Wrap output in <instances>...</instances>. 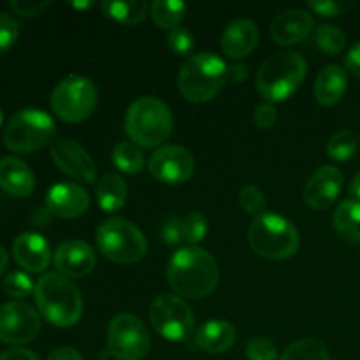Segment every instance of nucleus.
Listing matches in <instances>:
<instances>
[{
	"mask_svg": "<svg viewBox=\"0 0 360 360\" xmlns=\"http://www.w3.org/2000/svg\"><path fill=\"white\" fill-rule=\"evenodd\" d=\"M245 352L248 360H278V348L269 338H253L248 341Z\"/></svg>",
	"mask_w": 360,
	"mask_h": 360,
	"instance_id": "obj_35",
	"label": "nucleus"
},
{
	"mask_svg": "<svg viewBox=\"0 0 360 360\" xmlns=\"http://www.w3.org/2000/svg\"><path fill=\"white\" fill-rule=\"evenodd\" d=\"M41 330V316L30 304L21 301L0 306V341L25 345L35 340Z\"/></svg>",
	"mask_w": 360,
	"mask_h": 360,
	"instance_id": "obj_13",
	"label": "nucleus"
},
{
	"mask_svg": "<svg viewBox=\"0 0 360 360\" xmlns=\"http://www.w3.org/2000/svg\"><path fill=\"white\" fill-rule=\"evenodd\" d=\"M162 239L165 245L176 246L183 241V232H181V221L178 218H167L162 225Z\"/></svg>",
	"mask_w": 360,
	"mask_h": 360,
	"instance_id": "obj_41",
	"label": "nucleus"
},
{
	"mask_svg": "<svg viewBox=\"0 0 360 360\" xmlns=\"http://www.w3.org/2000/svg\"><path fill=\"white\" fill-rule=\"evenodd\" d=\"M127 190L125 181L122 176L115 174V172H108L102 176L95 188V195H97V204L104 213H116L122 210L127 202Z\"/></svg>",
	"mask_w": 360,
	"mask_h": 360,
	"instance_id": "obj_24",
	"label": "nucleus"
},
{
	"mask_svg": "<svg viewBox=\"0 0 360 360\" xmlns=\"http://www.w3.org/2000/svg\"><path fill=\"white\" fill-rule=\"evenodd\" d=\"M150 322L164 340L179 343L190 338L195 319L183 297L174 294H162L151 302Z\"/></svg>",
	"mask_w": 360,
	"mask_h": 360,
	"instance_id": "obj_10",
	"label": "nucleus"
},
{
	"mask_svg": "<svg viewBox=\"0 0 360 360\" xmlns=\"http://www.w3.org/2000/svg\"><path fill=\"white\" fill-rule=\"evenodd\" d=\"M280 360H330L326 345L313 338H302V340L292 343L283 352Z\"/></svg>",
	"mask_w": 360,
	"mask_h": 360,
	"instance_id": "obj_29",
	"label": "nucleus"
},
{
	"mask_svg": "<svg viewBox=\"0 0 360 360\" xmlns=\"http://www.w3.org/2000/svg\"><path fill=\"white\" fill-rule=\"evenodd\" d=\"M102 11L108 18L123 25L141 23L150 13V4L144 0H105Z\"/></svg>",
	"mask_w": 360,
	"mask_h": 360,
	"instance_id": "obj_25",
	"label": "nucleus"
},
{
	"mask_svg": "<svg viewBox=\"0 0 360 360\" xmlns=\"http://www.w3.org/2000/svg\"><path fill=\"white\" fill-rule=\"evenodd\" d=\"M0 188L20 199L30 195L35 188V176L27 162L13 155L0 158Z\"/></svg>",
	"mask_w": 360,
	"mask_h": 360,
	"instance_id": "obj_20",
	"label": "nucleus"
},
{
	"mask_svg": "<svg viewBox=\"0 0 360 360\" xmlns=\"http://www.w3.org/2000/svg\"><path fill=\"white\" fill-rule=\"evenodd\" d=\"M48 360H83V355L72 347H58L49 354Z\"/></svg>",
	"mask_w": 360,
	"mask_h": 360,
	"instance_id": "obj_43",
	"label": "nucleus"
},
{
	"mask_svg": "<svg viewBox=\"0 0 360 360\" xmlns=\"http://www.w3.org/2000/svg\"><path fill=\"white\" fill-rule=\"evenodd\" d=\"M49 7L48 0H13L11 2V9L14 11L16 14L25 18H32L37 16V14L44 13L46 9Z\"/></svg>",
	"mask_w": 360,
	"mask_h": 360,
	"instance_id": "obj_40",
	"label": "nucleus"
},
{
	"mask_svg": "<svg viewBox=\"0 0 360 360\" xmlns=\"http://www.w3.org/2000/svg\"><path fill=\"white\" fill-rule=\"evenodd\" d=\"M98 252L115 264H136L144 259L148 241L143 232L125 218H109L95 232Z\"/></svg>",
	"mask_w": 360,
	"mask_h": 360,
	"instance_id": "obj_7",
	"label": "nucleus"
},
{
	"mask_svg": "<svg viewBox=\"0 0 360 360\" xmlns=\"http://www.w3.org/2000/svg\"><path fill=\"white\" fill-rule=\"evenodd\" d=\"M308 72L301 53L283 51L269 56L257 72V88L266 102H283L299 90Z\"/></svg>",
	"mask_w": 360,
	"mask_h": 360,
	"instance_id": "obj_5",
	"label": "nucleus"
},
{
	"mask_svg": "<svg viewBox=\"0 0 360 360\" xmlns=\"http://www.w3.org/2000/svg\"><path fill=\"white\" fill-rule=\"evenodd\" d=\"M169 105L157 97H139L125 115V132L141 148H160L172 132Z\"/></svg>",
	"mask_w": 360,
	"mask_h": 360,
	"instance_id": "obj_4",
	"label": "nucleus"
},
{
	"mask_svg": "<svg viewBox=\"0 0 360 360\" xmlns=\"http://www.w3.org/2000/svg\"><path fill=\"white\" fill-rule=\"evenodd\" d=\"M343 188V174L334 165H322L316 169L304 185L306 206L311 210H326L333 206Z\"/></svg>",
	"mask_w": 360,
	"mask_h": 360,
	"instance_id": "obj_15",
	"label": "nucleus"
},
{
	"mask_svg": "<svg viewBox=\"0 0 360 360\" xmlns=\"http://www.w3.org/2000/svg\"><path fill=\"white\" fill-rule=\"evenodd\" d=\"M108 352L118 360H139L150 352V330L137 316L122 313L108 326Z\"/></svg>",
	"mask_w": 360,
	"mask_h": 360,
	"instance_id": "obj_11",
	"label": "nucleus"
},
{
	"mask_svg": "<svg viewBox=\"0 0 360 360\" xmlns=\"http://www.w3.org/2000/svg\"><path fill=\"white\" fill-rule=\"evenodd\" d=\"M313 16L304 9H287L271 21V37L281 46H292L304 41L313 30Z\"/></svg>",
	"mask_w": 360,
	"mask_h": 360,
	"instance_id": "obj_18",
	"label": "nucleus"
},
{
	"mask_svg": "<svg viewBox=\"0 0 360 360\" xmlns=\"http://www.w3.org/2000/svg\"><path fill=\"white\" fill-rule=\"evenodd\" d=\"M56 134V123L42 109H21L4 129V144L14 153H34L48 146Z\"/></svg>",
	"mask_w": 360,
	"mask_h": 360,
	"instance_id": "obj_8",
	"label": "nucleus"
},
{
	"mask_svg": "<svg viewBox=\"0 0 360 360\" xmlns=\"http://www.w3.org/2000/svg\"><path fill=\"white\" fill-rule=\"evenodd\" d=\"M248 243L259 257L285 260L297 252L299 232L285 217L264 211L250 224Z\"/></svg>",
	"mask_w": 360,
	"mask_h": 360,
	"instance_id": "obj_6",
	"label": "nucleus"
},
{
	"mask_svg": "<svg viewBox=\"0 0 360 360\" xmlns=\"http://www.w3.org/2000/svg\"><path fill=\"white\" fill-rule=\"evenodd\" d=\"M348 88L347 70L336 63L323 67L315 79V98L320 105H336L343 98Z\"/></svg>",
	"mask_w": 360,
	"mask_h": 360,
	"instance_id": "obj_22",
	"label": "nucleus"
},
{
	"mask_svg": "<svg viewBox=\"0 0 360 360\" xmlns=\"http://www.w3.org/2000/svg\"><path fill=\"white\" fill-rule=\"evenodd\" d=\"M229 79V67L217 53L190 55L178 72V88L188 102L202 104L217 97Z\"/></svg>",
	"mask_w": 360,
	"mask_h": 360,
	"instance_id": "obj_3",
	"label": "nucleus"
},
{
	"mask_svg": "<svg viewBox=\"0 0 360 360\" xmlns=\"http://www.w3.org/2000/svg\"><path fill=\"white\" fill-rule=\"evenodd\" d=\"M315 42L326 55H340L347 46V35L341 28L326 23L316 28Z\"/></svg>",
	"mask_w": 360,
	"mask_h": 360,
	"instance_id": "obj_31",
	"label": "nucleus"
},
{
	"mask_svg": "<svg viewBox=\"0 0 360 360\" xmlns=\"http://www.w3.org/2000/svg\"><path fill=\"white\" fill-rule=\"evenodd\" d=\"M34 288L35 285L32 281V278L27 273H21V271H13L2 281V290L9 297L14 299L27 297V295H30L34 292Z\"/></svg>",
	"mask_w": 360,
	"mask_h": 360,
	"instance_id": "obj_33",
	"label": "nucleus"
},
{
	"mask_svg": "<svg viewBox=\"0 0 360 360\" xmlns=\"http://www.w3.org/2000/svg\"><path fill=\"white\" fill-rule=\"evenodd\" d=\"M186 14V4L178 0H155L150 6V16L158 28L174 30Z\"/></svg>",
	"mask_w": 360,
	"mask_h": 360,
	"instance_id": "obj_27",
	"label": "nucleus"
},
{
	"mask_svg": "<svg viewBox=\"0 0 360 360\" xmlns=\"http://www.w3.org/2000/svg\"><path fill=\"white\" fill-rule=\"evenodd\" d=\"M13 255L28 273H42L51 262V248L41 234L23 232L14 239Z\"/></svg>",
	"mask_w": 360,
	"mask_h": 360,
	"instance_id": "obj_19",
	"label": "nucleus"
},
{
	"mask_svg": "<svg viewBox=\"0 0 360 360\" xmlns=\"http://www.w3.org/2000/svg\"><path fill=\"white\" fill-rule=\"evenodd\" d=\"M248 77V67L245 63H232L229 67V79L236 81V83H243Z\"/></svg>",
	"mask_w": 360,
	"mask_h": 360,
	"instance_id": "obj_45",
	"label": "nucleus"
},
{
	"mask_svg": "<svg viewBox=\"0 0 360 360\" xmlns=\"http://www.w3.org/2000/svg\"><path fill=\"white\" fill-rule=\"evenodd\" d=\"M34 297L39 313L60 329L76 326L83 315L79 288L60 273L42 274L35 283Z\"/></svg>",
	"mask_w": 360,
	"mask_h": 360,
	"instance_id": "obj_2",
	"label": "nucleus"
},
{
	"mask_svg": "<svg viewBox=\"0 0 360 360\" xmlns=\"http://www.w3.org/2000/svg\"><path fill=\"white\" fill-rule=\"evenodd\" d=\"M259 27L252 20H236L229 25L221 35V49L227 56L241 60L255 49L259 42Z\"/></svg>",
	"mask_w": 360,
	"mask_h": 360,
	"instance_id": "obj_21",
	"label": "nucleus"
},
{
	"mask_svg": "<svg viewBox=\"0 0 360 360\" xmlns=\"http://www.w3.org/2000/svg\"><path fill=\"white\" fill-rule=\"evenodd\" d=\"M167 280L172 290L186 299H204L217 288L220 280L217 260L199 246L179 248L167 266Z\"/></svg>",
	"mask_w": 360,
	"mask_h": 360,
	"instance_id": "obj_1",
	"label": "nucleus"
},
{
	"mask_svg": "<svg viewBox=\"0 0 360 360\" xmlns=\"http://www.w3.org/2000/svg\"><path fill=\"white\" fill-rule=\"evenodd\" d=\"M0 360H41L34 352L27 348H11L0 355Z\"/></svg>",
	"mask_w": 360,
	"mask_h": 360,
	"instance_id": "obj_44",
	"label": "nucleus"
},
{
	"mask_svg": "<svg viewBox=\"0 0 360 360\" xmlns=\"http://www.w3.org/2000/svg\"><path fill=\"white\" fill-rule=\"evenodd\" d=\"M359 150V137L352 130H340L327 143V155L336 162H347L354 158Z\"/></svg>",
	"mask_w": 360,
	"mask_h": 360,
	"instance_id": "obj_30",
	"label": "nucleus"
},
{
	"mask_svg": "<svg viewBox=\"0 0 360 360\" xmlns=\"http://www.w3.org/2000/svg\"><path fill=\"white\" fill-rule=\"evenodd\" d=\"M148 171L157 181L165 185H181L192 178L195 160L186 148L167 144L153 151L148 160Z\"/></svg>",
	"mask_w": 360,
	"mask_h": 360,
	"instance_id": "obj_12",
	"label": "nucleus"
},
{
	"mask_svg": "<svg viewBox=\"0 0 360 360\" xmlns=\"http://www.w3.org/2000/svg\"><path fill=\"white\" fill-rule=\"evenodd\" d=\"M97 266V257L88 243L69 239L55 250V267L67 278H84Z\"/></svg>",
	"mask_w": 360,
	"mask_h": 360,
	"instance_id": "obj_17",
	"label": "nucleus"
},
{
	"mask_svg": "<svg viewBox=\"0 0 360 360\" xmlns=\"http://www.w3.org/2000/svg\"><path fill=\"white\" fill-rule=\"evenodd\" d=\"M345 67L352 76L360 79V41L348 49L347 56H345Z\"/></svg>",
	"mask_w": 360,
	"mask_h": 360,
	"instance_id": "obj_42",
	"label": "nucleus"
},
{
	"mask_svg": "<svg viewBox=\"0 0 360 360\" xmlns=\"http://www.w3.org/2000/svg\"><path fill=\"white\" fill-rule=\"evenodd\" d=\"M236 343V329L227 320H210L195 334V345L207 354H224Z\"/></svg>",
	"mask_w": 360,
	"mask_h": 360,
	"instance_id": "obj_23",
	"label": "nucleus"
},
{
	"mask_svg": "<svg viewBox=\"0 0 360 360\" xmlns=\"http://www.w3.org/2000/svg\"><path fill=\"white\" fill-rule=\"evenodd\" d=\"M308 7L313 13L320 14V16H340L345 11L354 7V2H343V0H311L308 2Z\"/></svg>",
	"mask_w": 360,
	"mask_h": 360,
	"instance_id": "obj_38",
	"label": "nucleus"
},
{
	"mask_svg": "<svg viewBox=\"0 0 360 360\" xmlns=\"http://www.w3.org/2000/svg\"><path fill=\"white\" fill-rule=\"evenodd\" d=\"M348 192H350V195L354 197L355 200H360V172L352 178L350 185H348Z\"/></svg>",
	"mask_w": 360,
	"mask_h": 360,
	"instance_id": "obj_46",
	"label": "nucleus"
},
{
	"mask_svg": "<svg viewBox=\"0 0 360 360\" xmlns=\"http://www.w3.org/2000/svg\"><path fill=\"white\" fill-rule=\"evenodd\" d=\"M334 227L347 241L360 245V200H343L334 211Z\"/></svg>",
	"mask_w": 360,
	"mask_h": 360,
	"instance_id": "obj_26",
	"label": "nucleus"
},
{
	"mask_svg": "<svg viewBox=\"0 0 360 360\" xmlns=\"http://www.w3.org/2000/svg\"><path fill=\"white\" fill-rule=\"evenodd\" d=\"M253 120H255V125L259 127V129H262V130L271 129V127H273L278 120L276 105L271 104V102L264 101L262 104L257 105L255 112H253Z\"/></svg>",
	"mask_w": 360,
	"mask_h": 360,
	"instance_id": "obj_39",
	"label": "nucleus"
},
{
	"mask_svg": "<svg viewBox=\"0 0 360 360\" xmlns=\"http://www.w3.org/2000/svg\"><path fill=\"white\" fill-rule=\"evenodd\" d=\"M7 262H9V255H7L6 250H4L2 246H0V274H2L4 271H6Z\"/></svg>",
	"mask_w": 360,
	"mask_h": 360,
	"instance_id": "obj_47",
	"label": "nucleus"
},
{
	"mask_svg": "<svg viewBox=\"0 0 360 360\" xmlns=\"http://www.w3.org/2000/svg\"><path fill=\"white\" fill-rule=\"evenodd\" d=\"M2 122H4V115H2V111H0V127H2Z\"/></svg>",
	"mask_w": 360,
	"mask_h": 360,
	"instance_id": "obj_49",
	"label": "nucleus"
},
{
	"mask_svg": "<svg viewBox=\"0 0 360 360\" xmlns=\"http://www.w3.org/2000/svg\"><path fill=\"white\" fill-rule=\"evenodd\" d=\"M51 157L63 174L79 183H94L97 178V165L86 150L74 139H56L51 144Z\"/></svg>",
	"mask_w": 360,
	"mask_h": 360,
	"instance_id": "obj_14",
	"label": "nucleus"
},
{
	"mask_svg": "<svg viewBox=\"0 0 360 360\" xmlns=\"http://www.w3.org/2000/svg\"><path fill=\"white\" fill-rule=\"evenodd\" d=\"M112 162L125 174H139L144 167V153L132 141H122L112 148Z\"/></svg>",
	"mask_w": 360,
	"mask_h": 360,
	"instance_id": "obj_28",
	"label": "nucleus"
},
{
	"mask_svg": "<svg viewBox=\"0 0 360 360\" xmlns=\"http://www.w3.org/2000/svg\"><path fill=\"white\" fill-rule=\"evenodd\" d=\"M20 35V23L13 16L0 13V53L7 51Z\"/></svg>",
	"mask_w": 360,
	"mask_h": 360,
	"instance_id": "obj_37",
	"label": "nucleus"
},
{
	"mask_svg": "<svg viewBox=\"0 0 360 360\" xmlns=\"http://www.w3.org/2000/svg\"><path fill=\"white\" fill-rule=\"evenodd\" d=\"M70 6L77 7V9H88V7L94 6V2H72Z\"/></svg>",
	"mask_w": 360,
	"mask_h": 360,
	"instance_id": "obj_48",
	"label": "nucleus"
},
{
	"mask_svg": "<svg viewBox=\"0 0 360 360\" xmlns=\"http://www.w3.org/2000/svg\"><path fill=\"white\" fill-rule=\"evenodd\" d=\"M193 42H195V39H193L192 32L188 28L178 27L167 34V46L176 55H188L193 49Z\"/></svg>",
	"mask_w": 360,
	"mask_h": 360,
	"instance_id": "obj_36",
	"label": "nucleus"
},
{
	"mask_svg": "<svg viewBox=\"0 0 360 360\" xmlns=\"http://www.w3.org/2000/svg\"><path fill=\"white\" fill-rule=\"evenodd\" d=\"M239 204H241L243 210L246 211L248 214H259L264 213L266 210V195H264L262 190L255 185H246L243 186V190L239 192Z\"/></svg>",
	"mask_w": 360,
	"mask_h": 360,
	"instance_id": "obj_34",
	"label": "nucleus"
},
{
	"mask_svg": "<svg viewBox=\"0 0 360 360\" xmlns=\"http://www.w3.org/2000/svg\"><path fill=\"white\" fill-rule=\"evenodd\" d=\"M183 241L190 246H197L207 234V220L199 211H192L181 220Z\"/></svg>",
	"mask_w": 360,
	"mask_h": 360,
	"instance_id": "obj_32",
	"label": "nucleus"
},
{
	"mask_svg": "<svg viewBox=\"0 0 360 360\" xmlns=\"http://www.w3.org/2000/svg\"><path fill=\"white\" fill-rule=\"evenodd\" d=\"M97 88L84 76H69L60 81L51 91L49 105L60 120L67 123H81L90 118L97 108Z\"/></svg>",
	"mask_w": 360,
	"mask_h": 360,
	"instance_id": "obj_9",
	"label": "nucleus"
},
{
	"mask_svg": "<svg viewBox=\"0 0 360 360\" xmlns=\"http://www.w3.org/2000/svg\"><path fill=\"white\" fill-rule=\"evenodd\" d=\"M90 207V195L79 183L62 181L53 185L46 193V210L51 217L77 218Z\"/></svg>",
	"mask_w": 360,
	"mask_h": 360,
	"instance_id": "obj_16",
	"label": "nucleus"
}]
</instances>
